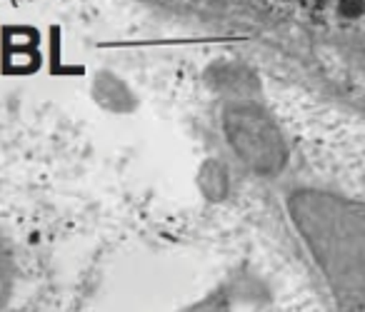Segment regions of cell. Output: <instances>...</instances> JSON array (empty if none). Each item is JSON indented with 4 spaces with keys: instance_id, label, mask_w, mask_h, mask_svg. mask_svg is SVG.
<instances>
[{
    "instance_id": "cell-1",
    "label": "cell",
    "mask_w": 365,
    "mask_h": 312,
    "mask_svg": "<svg viewBox=\"0 0 365 312\" xmlns=\"http://www.w3.org/2000/svg\"><path fill=\"white\" fill-rule=\"evenodd\" d=\"M228 130L235 150L260 172H273L285 162L278 132L258 110L238 108L228 115Z\"/></svg>"
},
{
    "instance_id": "cell-2",
    "label": "cell",
    "mask_w": 365,
    "mask_h": 312,
    "mask_svg": "<svg viewBox=\"0 0 365 312\" xmlns=\"http://www.w3.org/2000/svg\"><path fill=\"white\" fill-rule=\"evenodd\" d=\"M338 11L343 18H360L365 13V0H340Z\"/></svg>"
}]
</instances>
